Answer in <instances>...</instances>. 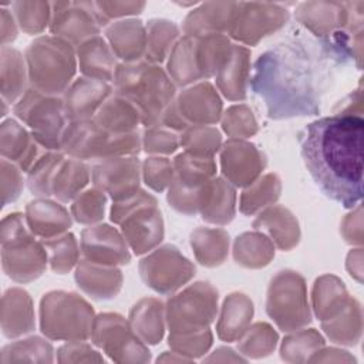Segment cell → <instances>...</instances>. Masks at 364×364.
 <instances>
[{
  "mask_svg": "<svg viewBox=\"0 0 364 364\" xmlns=\"http://www.w3.org/2000/svg\"><path fill=\"white\" fill-rule=\"evenodd\" d=\"M344 63L327 40L287 37L260 54L252 88L263 98L270 118L316 115L334 70Z\"/></svg>",
  "mask_w": 364,
  "mask_h": 364,
  "instance_id": "6da1fadb",
  "label": "cell"
},
{
  "mask_svg": "<svg viewBox=\"0 0 364 364\" xmlns=\"http://www.w3.org/2000/svg\"><path fill=\"white\" fill-rule=\"evenodd\" d=\"M363 117L347 114L317 118L297 135L311 179L328 199L346 209L355 208L363 199Z\"/></svg>",
  "mask_w": 364,
  "mask_h": 364,
  "instance_id": "7a4b0ae2",
  "label": "cell"
},
{
  "mask_svg": "<svg viewBox=\"0 0 364 364\" xmlns=\"http://www.w3.org/2000/svg\"><path fill=\"white\" fill-rule=\"evenodd\" d=\"M115 87L118 95L128 100L139 112L141 122L154 125L169 107L175 88L165 73L149 64H127L117 67Z\"/></svg>",
  "mask_w": 364,
  "mask_h": 364,
  "instance_id": "3957f363",
  "label": "cell"
},
{
  "mask_svg": "<svg viewBox=\"0 0 364 364\" xmlns=\"http://www.w3.org/2000/svg\"><path fill=\"white\" fill-rule=\"evenodd\" d=\"M61 148L77 159H105L138 152L139 138L136 132H109L91 118L78 119L67 124L61 139Z\"/></svg>",
  "mask_w": 364,
  "mask_h": 364,
  "instance_id": "277c9868",
  "label": "cell"
},
{
  "mask_svg": "<svg viewBox=\"0 0 364 364\" xmlns=\"http://www.w3.org/2000/svg\"><path fill=\"white\" fill-rule=\"evenodd\" d=\"M41 307L43 331L50 337L84 340L92 333V309L77 294L50 293Z\"/></svg>",
  "mask_w": 364,
  "mask_h": 364,
  "instance_id": "5b68a950",
  "label": "cell"
},
{
  "mask_svg": "<svg viewBox=\"0 0 364 364\" xmlns=\"http://www.w3.org/2000/svg\"><path fill=\"white\" fill-rule=\"evenodd\" d=\"M31 46V70L36 74L38 91L58 94L68 88L75 73L71 44L63 38L44 37Z\"/></svg>",
  "mask_w": 364,
  "mask_h": 364,
  "instance_id": "8992f818",
  "label": "cell"
},
{
  "mask_svg": "<svg viewBox=\"0 0 364 364\" xmlns=\"http://www.w3.org/2000/svg\"><path fill=\"white\" fill-rule=\"evenodd\" d=\"M267 313L284 330L297 328L310 321L304 282L300 276L282 272L272 280Z\"/></svg>",
  "mask_w": 364,
  "mask_h": 364,
  "instance_id": "52a82bcc",
  "label": "cell"
},
{
  "mask_svg": "<svg viewBox=\"0 0 364 364\" xmlns=\"http://www.w3.org/2000/svg\"><path fill=\"white\" fill-rule=\"evenodd\" d=\"M216 293L208 283H196L168 303L169 328L176 331H200L216 313Z\"/></svg>",
  "mask_w": 364,
  "mask_h": 364,
  "instance_id": "ba28073f",
  "label": "cell"
},
{
  "mask_svg": "<svg viewBox=\"0 0 364 364\" xmlns=\"http://www.w3.org/2000/svg\"><path fill=\"white\" fill-rule=\"evenodd\" d=\"M287 20V10L279 4L237 3L229 33L246 44H256L266 34L279 30Z\"/></svg>",
  "mask_w": 364,
  "mask_h": 364,
  "instance_id": "9c48e42d",
  "label": "cell"
},
{
  "mask_svg": "<svg viewBox=\"0 0 364 364\" xmlns=\"http://www.w3.org/2000/svg\"><path fill=\"white\" fill-rule=\"evenodd\" d=\"M51 31L68 44H82L100 33L102 26L95 3H54Z\"/></svg>",
  "mask_w": 364,
  "mask_h": 364,
  "instance_id": "30bf717a",
  "label": "cell"
},
{
  "mask_svg": "<svg viewBox=\"0 0 364 364\" xmlns=\"http://www.w3.org/2000/svg\"><path fill=\"white\" fill-rule=\"evenodd\" d=\"M195 269L172 246L158 249L141 263V276L159 293H169L188 282Z\"/></svg>",
  "mask_w": 364,
  "mask_h": 364,
  "instance_id": "8fae6325",
  "label": "cell"
},
{
  "mask_svg": "<svg viewBox=\"0 0 364 364\" xmlns=\"http://www.w3.org/2000/svg\"><path fill=\"white\" fill-rule=\"evenodd\" d=\"M94 182L102 192H108L115 202L138 192L139 164L135 158H105L94 165Z\"/></svg>",
  "mask_w": 364,
  "mask_h": 364,
  "instance_id": "7c38bea8",
  "label": "cell"
},
{
  "mask_svg": "<svg viewBox=\"0 0 364 364\" xmlns=\"http://www.w3.org/2000/svg\"><path fill=\"white\" fill-rule=\"evenodd\" d=\"M348 1H311L297 9V18L321 40H328L343 30L348 21Z\"/></svg>",
  "mask_w": 364,
  "mask_h": 364,
  "instance_id": "4fadbf2b",
  "label": "cell"
},
{
  "mask_svg": "<svg viewBox=\"0 0 364 364\" xmlns=\"http://www.w3.org/2000/svg\"><path fill=\"white\" fill-rule=\"evenodd\" d=\"M82 252L92 263L112 266L129 262L125 239L107 225L90 228L82 232Z\"/></svg>",
  "mask_w": 364,
  "mask_h": 364,
  "instance_id": "5bb4252c",
  "label": "cell"
},
{
  "mask_svg": "<svg viewBox=\"0 0 364 364\" xmlns=\"http://www.w3.org/2000/svg\"><path fill=\"white\" fill-rule=\"evenodd\" d=\"M64 111L68 119H90L111 92V87L100 80L80 78L67 90Z\"/></svg>",
  "mask_w": 364,
  "mask_h": 364,
  "instance_id": "9a60e30c",
  "label": "cell"
},
{
  "mask_svg": "<svg viewBox=\"0 0 364 364\" xmlns=\"http://www.w3.org/2000/svg\"><path fill=\"white\" fill-rule=\"evenodd\" d=\"M222 166L225 175L233 183L245 186L252 183V181L259 175L263 168V161L253 145L230 141L225 145Z\"/></svg>",
  "mask_w": 364,
  "mask_h": 364,
  "instance_id": "2e32d148",
  "label": "cell"
},
{
  "mask_svg": "<svg viewBox=\"0 0 364 364\" xmlns=\"http://www.w3.org/2000/svg\"><path fill=\"white\" fill-rule=\"evenodd\" d=\"M237 3H205L191 13L185 21L189 36H209L229 31Z\"/></svg>",
  "mask_w": 364,
  "mask_h": 364,
  "instance_id": "e0dca14e",
  "label": "cell"
},
{
  "mask_svg": "<svg viewBox=\"0 0 364 364\" xmlns=\"http://www.w3.org/2000/svg\"><path fill=\"white\" fill-rule=\"evenodd\" d=\"M80 67L88 78L100 81H111L115 77V58L114 51L101 37H92L80 44Z\"/></svg>",
  "mask_w": 364,
  "mask_h": 364,
  "instance_id": "ac0fdd59",
  "label": "cell"
},
{
  "mask_svg": "<svg viewBox=\"0 0 364 364\" xmlns=\"http://www.w3.org/2000/svg\"><path fill=\"white\" fill-rule=\"evenodd\" d=\"M247 58L249 53L246 48L233 46L218 71V84L222 92L230 100L246 97Z\"/></svg>",
  "mask_w": 364,
  "mask_h": 364,
  "instance_id": "d6986e66",
  "label": "cell"
},
{
  "mask_svg": "<svg viewBox=\"0 0 364 364\" xmlns=\"http://www.w3.org/2000/svg\"><path fill=\"white\" fill-rule=\"evenodd\" d=\"M326 333L334 343L355 346L363 333V310L357 299L350 297L348 303L334 317L323 323Z\"/></svg>",
  "mask_w": 364,
  "mask_h": 364,
  "instance_id": "ffe728a7",
  "label": "cell"
},
{
  "mask_svg": "<svg viewBox=\"0 0 364 364\" xmlns=\"http://www.w3.org/2000/svg\"><path fill=\"white\" fill-rule=\"evenodd\" d=\"M97 124L114 134L135 132L136 124L141 121L138 109L124 97L107 98L97 111L94 118Z\"/></svg>",
  "mask_w": 364,
  "mask_h": 364,
  "instance_id": "44dd1931",
  "label": "cell"
},
{
  "mask_svg": "<svg viewBox=\"0 0 364 364\" xmlns=\"http://www.w3.org/2000/svg\"><path fill=\"white\" fill-rule=\"evenodd\" d=\"M206 199L200 202V210L203 219L212 223H228L235 213V192L222 179L212 181L205 186Z\"/></svg>",
  "mask_w": 364,
  "mask_h": 364,
  "instance_id": "7402d4cb",
  "label": "cell"
},
{
  "mask_svg": "<svg viewBox=\"0 0 364 364\" xmlns=\"http://www.w3.org/2000/svg\"><path fill=\"white\" fill-rule=\"evenodd\" d=\"M121 272L117 269H105L84 262L77 270V282L87 293L97 299H109L117 294L121 287Z\"/></svg>",
  "mask_w": 364,
  "mask_h": 364,
  "instance_id": "603a6c76",
  "label": "cell"
},
{
  "mask_svg": "<svg viewBox=\"0 0 364 364\" xmlns=\"http://www.w3.org/2000/svg\"><path fill=\"white\" fill-rule=\"evenodd\" d=\"M88 178V168L80 159H63L51 183V195L61 202H68L78 196Z\"/></svg>",
  "mask_w": 364,
  "mask_h": 364,
  "instance_id": "cb8c5ba5",
  "label": "cell"
},
{
  "mask_svg": "<svg viewBox=\"0 0 364 364\" xmlns=\"http://www.w3.org/2000/svg\"><path fill=\"white\" fill-rule=\"evenodd\" d=\"M30 205V222L36 233L50 237L70 228L71 220L68 212L60 203L37 200Z\"/></svg>",
  "mask_w": 364,
  "mask_h": 364,
  "instance_id": "d4e9b609",
  "label": "cell"
},
{
  "mask_svg": "<svg viewBox=\"0 0 364 364\" xmlns=\"http://www.w3.org/2000/svg\"><path fill=\"white\" fill-rule=\"evenodd\" d=\"M314 293V309L321 320L334 317L350 300L344 283L334 276L321 277L317 282Z\"/></svg>",
  "mask_w": 364,
  "mask_h": 364,
  "instance_id": "484cf974",
  "label": "cell"
},
{
  "mask_svg": "<svg viewBox=\"0 0 364 364\" xmlns=\"http://www.w3.org/2000/svg\"><path fill=\"white\" fill-rule=\"evenodd\" d=\"M117 24L125 36H122L114 26L108 28L107 34L112 43V51L125 60L139 58L145 46V31L141 21L127 20L118 21Z\"/></svg>",
  "mask_w": 364,
  "mask_h": 364,
  "instance_id": "4316f807",
  "label": "cell"
},
{
  "mask_svg": "<svg viewBox=\"0 0 364 364\" xmlns=\"http://www.w3.org/2000/svg\"><path fill=\"white\" fill-rule=\"evenodd\" d=\"M253 309L249 299L243 297V294H232L225 301V309L219 323V336L225 340H233L240 336L249 318L252 317Z\"/></svg>",
  "mask_w": 364,
  "mask_h": 364,
  "instance_id": "83f0119b",
  "label": "cell"
},
{
  "mask_svg": "<svg viewBox=\"0 0 364 364\" xmlns=\"http://www.w3.org/2000/svg\"><path fill=\"white\" fill-rule=\"evenodd\" d=\"M50 250L51 267L57 273L68 272L77 262V243L73 235H64L46 243Z\"/></svg>",
  "mask_w": 364,
  "mask_h": 364,
  "instance_id": "f1b7e54d",
  "label": "cell"
},
{
  "mask_svg": "<svg viewBox=\"0 0 364 364\" xmlns=\"http://www.w3.org/2000/svg\"><path fill=\"white\" fill-rule=\"evenodd\" d=\"M104 192L100 189H88L74 202L73 215L80 223H94L104 216Z\"/></svg>",
  "mask_w": 364,
  "mask_h": 364,
  "instance_id": "f546056e",
  "label": "cell"
},
{
  "mask_svg": "<svg viewBox=\"0 0 364 364\" xmlns=\"http://www.w3.org/2000/svg\"><path fill=\"white\" fill-rule=\"evenodd\" d=\"M259 182H260L259 186L253 189V192H256L259 195H252V193L245 192V195L242 198V212L243 213H247V215L253 213L257 209H260L262 206H266L267 202H272L279 196V192L264 193L270 189L280 188V183H279V179L276 178V175H267L263 179H260Z\"/></svg>",
  "mask_w": 364,
  "mask_h": 364,
  "instance_id": "4dcf8cb0",
  "label": "cell"
},
{
  "mask_svg": "<svg viewBox=\"0 0 364 364\" xmlns=\"http://www.w3.org/2000/svg\"><path fill=\"white\" fill-rule=\"evenodd\" d=\"M290 218H291V215L286 209H282V208H277L274 210H269L264 215H260V218H259L260 220L270 222V223L279 226V228L270 229L269 232L274 236V240H276V243L280 249H290L299 240V232L282 228L283 223L287 222Z\"/></svg>",
  "mask_w": 364,
  "mask_h": 364,
  "instance_id": "1f68e13d",
  "label": "cell"
},
{
  "mask_svg": "<svg viewBox=\"0 0 364 364\" xmlns=\"http://www.w3.org/2000/svg\"><path fill=\"white\" fill-rule=\"evenodd\" d=\"M225 129L232 135H252L256 131V122L246 107H233L225 121Z\"/></svg>",
  "mask_w": 364,
  "mask_h": 364,
  "instance_id": "d6a6232c",
  "label": "cell"
},
{
  "mask_svg": "<svg viewBox=\"0 0 364 364\" xmlns=\"http://www.w3.org/2000/svg\"><path fill=\"white\" fill-rule=\"evenodd\" d=\"M353 212L347 215L343 223L344 240L353 247H363V208L361 203L351 209Z\"/></svg>",
  "mask_w": 364,
  "mask_h": 364,
  "instance_id": "836d02e7",
  "label": "cell"
},
{
  "mask_svg": "<svg viewBox=\"0 0 364 364\" xmlns=\"http://www.w3.org/2000/svg\"><path fill=\"white\" fill-rule=\"evenodd\" d=\"M144 6L145 3H105V1L95 3L102 26L107 24L112 17L135 14V13L138 14L144 9Z\"/></svg>",
  "mask_w": 364,
  "mask_h": 364,
  "instance_id": "e575fe53",
  "label": "cell"
},
{
  "mask_svg": "<svg viewBox=\"0 0 364 364\" xmlns=\"http://www.w3.org/2000/svg\"><path fill=\"white\" fill-rule=\"evenodd\" d=\"M347 270L358 283L363 282V247H353L348 253Z\"/></svg>",
  "mask_w": 364,
  "mask_h": 364,
  "instance_id": "d590c367",
  "label": "cell"
}]
</instances>
